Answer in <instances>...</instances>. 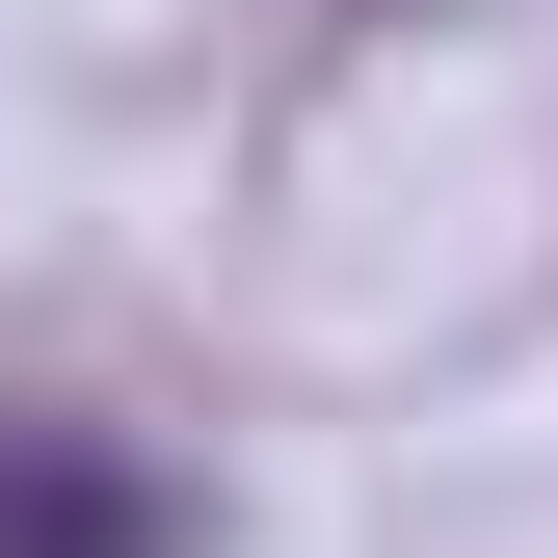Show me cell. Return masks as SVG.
Wrapping results in <instances>:
<instances>
[{
	"instance_id": "1",
	"label": "cell",
	"mask_w": 558,
	"mask_h": 558,
	"mask_svg": "<svg viewBox=\"0 0 558 558\" xmlns=\"http://www.w3.org/2000/svg\"><path fill=\"white\" fill-rule=\"evenodd\" d=\"M0 558H186V506L107 426H0Z\"/></svg>"
}]
</instances>
